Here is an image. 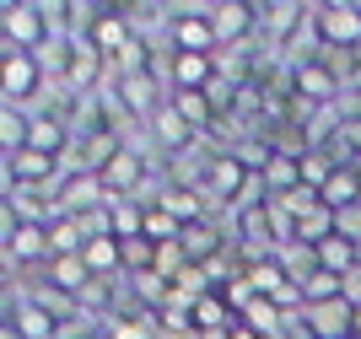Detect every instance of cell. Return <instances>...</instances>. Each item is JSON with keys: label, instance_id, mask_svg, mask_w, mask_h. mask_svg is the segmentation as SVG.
Returning a JSON list of instances; mask_svg holds the SVG:
<instances>
[{"label": "cell", "instance_id": "cell-10", "mask_svg": "<svg viewBox=\"0 0 361 339\" xmlns=\"http://www.w3.org/2000/svg\"><path fill=\"white\" fill-rule=\"evenodd\" d=\"M22 291L38 302V307L49 312V318H60V323H75L81 318V307H75V296H65V291H54L49 281H32V285H22Z\"/></svg>", "mask_w": 361, "mask_h": 339}, {"label": "cell", "instance_id": "cell-9", "mask_svg": "<svg viewBox=\"0 0 361 339\" xmlns=\"http://www.w3.org/2000/svg\"><path fill=\"white\" fill-rule=\"evenodd\" d=\"M324 205L340 216V210H356L361 205V167H334L329 189H324Z\"/></svg>", "mask_w": 361, "mask_h": 339}, {"label": "cell", "instance_id": "cell-8", "mask_svg": "<svg viewBox=\"0 0 361 339\" xmlns=\"http://www.w3.org/2000/svg\"><path fill=\"white\" fill-rule=\"evenodd\" d=\"M318 264L329 269V275H340V281H350V275H361V242H350V237L334 232L324 248H318Z\"/></svg>", "mask_w": 361, "mask_h": 339}, {"label": "cell", "instance_id": "cell-1", "mask_svg": "<svg viewBox=\"0 0 361 339\" xmlns=\"http://www.w3.org/2000/svg\"><path fill=\"white\" fill-rule=\"evenodd\" d=\"M167 32L162 44L173 54H221V32H216V6H162Z\"/></svg>", "mask_w": 361, "mask_h": 339}, {"label": "cell", "instance_id": "cell-6", "mask_svg": "<svg viewBox=\"0 0 361 339\" xmlns=\"http://www.w3.org/2000/svg\"><path fill=\"white\" fill-rule=\"evenodd\" d=\"M259 183H264V194L270 199H286L291 189H302V151L297 146H275V156L264 162V173H259Z\"/></svg>", "mask_w": 361, "mask_h": 339}, {"label": "cell", "instance_id": "cell-7", "mask_svg": "<svg viewBox=\"0 0 361 339\" xmlns=\"http://www.w3.org/2000/svg\"><path fill=\"white\" fill-rule=\"evenodd\" d=\"M238 323H243V328H254L259 339H281V334H286V312L275 307L270 296H254V302L238 312Z\"/></svg>", "mask_w": 361, "mask_h": 339}, {"label": "cell", "instance_id": "cell-12", "mask_svg": "<svg viewBox=\"0 0 361 339\" xmlns=\"http://www.w3.org/2000/svg\"><path fill=\"white\" fill-rule=\"evenodd\" d=\"M238 323V312H232V302H221V296H200L195 302V328L200 334H221V328H232Z\"/></svg>", "mask_w": 361, "mask_h": 339}, {"label": "cell", "instance_id": "cell-11", "mask_svg": "<svg viewBox=\"0 0 361 339\" xmlns=\"http://www.w3.org/2000/svg\"><path fill=\"white\" fill-rule=\"evenodd\" d=\"M275 264L286 269V281H291V285H307L318 269H324V264H318V248H302V242L281 248V253H275Z\"/></svg>", "mask_w": 361, "mask_h": 339}, {"label": "cell", "instance_id": "cell-13", "mask_svg": "<svg viewBox=\"0 0 361 339\" xmlns=\"http://www.w3.org/2000/svg\"><path fill=\"white\" fill-rule=\"evenodd\" d=\"M167 103L178 108V113L189 118V124H195L200 135H205V130H211V124H216V103H211V97H205V92H167Z\"/></svg>", "mask_w": 361, "mask_h": 339}, {"label": "cell", "instance_id": "cell-15", "mask_svg": "<svg viewBox=\"0 0 361 339\" xmlns=\"http://www.w3.org/2000/svg\"><path fill=\"white\" fill-rule=\"evenodd\" d=\"M356 339H361V307H356Z\"/></svg>", "mask_w": 361, "mask_h": 339}, {"label": "cell", "instance_id": "cell-3", "mask_svg": "<svg viewBox=\"0 0 361 339\" xmlns=\"http://www.w3.org/2000/svg\"><path fill=\"white\" fill-rule=\"evenodd\" d=\"M44 44H54V27H49L44 6H0V49H16V54H38Z\"/></svg>", "mask_w": 361, "mask_h": 339}, {"label": "cell", "instance_id": "cell-14", "mask_svg": "<svg viewBox=\"0 0 361 339\" xmlns=\"http://www.w3.org/2000/svg\"><path fill=\"white\" fill-rule=\"evenodd\" d=\"M329 178H334V162L329 156H324V151H302V183H307V189H329Z\"/></svg>", "mask_w": 361, "mask_h": 339}, {"label": "cell", "instance_id": "cell-5", "mask_svg": "<svg viewBox=\"0 0 361 339\" xmlns=\"http://www.w3.org/2000/svg\"><path fill=\"white\" fill-rule=\"evenodd\" d=\"M216 32H221V49H254L264 38L259 6H216Z\"/></svg>", "mask_w": 361, "mask_h": 339}, {"label": "cell", "instance_id": "cell-4", "mask_svg": "<svg viewBox=\"0 0 361 339\" xmlns=\"http://www.w3.org/2000/svg\"><path fill=\"white\" fill-rule=\"evenodd\" d=\"M87 44L97 49V54H103L108 65H114V59H119L124 49L135 44V22H130V11H92Z\"/></svg>", "mask_w": 361, "mask_h": 339}, {"label": "cell", "instance_id": "cell-2", "mask_svg": "<svg viewBox=\"0 0 361 339\" xmlns=\"http://www.w3.org/2000/svg\"><path fill=\"white\" fill-rule=\"evenodd\" d=\"M0 103L27 108V113L49 103V75H44V65H38V54L0 49Z\"/></svg>", "mask_w": 361, "mask_h": 339}]
</instances>
